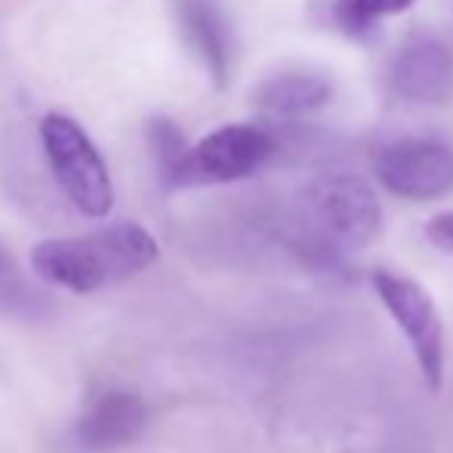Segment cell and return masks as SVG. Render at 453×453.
<instances>
[{"label":"cell","mask_w":453,"mask_h":453,"mask_svg":"<svg viewBox=\"0 0 453 453\" xmlns=\"http://www.w3.org/2000/svg\"><path fill=\"white\" fill-rule=\"evenodd\" d=\"M157 241L136 222H114L78 238H53L31 250V265L47 284L93 293L120 284L157 263Z\"/></svg>","instance_id":"6da1fadb"},{"label":"cell","mask_w":453,"mask_h":453,"mask_svg":"<svg viewBox=\"0 0 453 453\" xmlns=\"http://www.w3.org/2000/svg\"><path fill=\"white\" fill-rule=\"evenodd\" d=\"M303 222L321 247L355 253L380 234L382 207L376 191L358 176L330 173L303 191Z\"/></svg>","instance_id":"7a4b0ae2"},{"label":"cell","mask_w":453,"mask_h":453,"mask_svg":"<svg viewBox=\"0 0 453 453\" xmlns=\"http://www.w3.org/2000/svg\"><path fill=\"white\" fill-rule=\"evenodd\" d=\"M41 142L50 170H53L59 188L68 195V201L93 219L111 213V176H108L105 161H102L93 139L84 133V127L68 114L50 111L41 120Z\"/></svg>","instance_id":"3957f363"},{"label":"cell","mask_w":453,"mask_h":453,"mask_svg":"<svg viewBox=\"0 0 453 453\" xmlns=\"http://www.w3.org/2000/svg\"><path fill=\"white\" fill-rule=\"evenodd\" d=\"M373 290L386 305L388 318L398 324L413 358L432 392L444 386V367H448V340H444V321L438 315L432 296L413 278L398 272H373Z\"/></svg>","instance_id":"277c9868"},{"label":"cell","mask_w":453,"mask_h":453,"mask_svg":"<svg viewBox=\"0 0 453 453\" xmlns=\"http://www.w3.org/2000/svg\"><path fill=\"white\" fill-rule=\"evenodd\" d=\"M274 139L257 124H226L207 133L201 142L188 145L167 185H222L238 182L263 170L272 157Z\"/></svg>","instance_id":"5b68a950"},{"label":"cell","mask_w":453,"mask_h":453,"mask_svg":"<svg viewBox=\"0 0 453 453\" xmlns=\"http://www.w3.org/2000/svg\"><path fill=\"white\" fill-rule=\"evenodd\" d=\"M376 180L407 201H435L453 191V149L438 139H398L380 149Z\"/></svg>","instance_id":"8992f818"},{"label":"cell","mask_w":453,"mask_h":453,"mask_svg":"<svg viewBox=\"0 0 453 453\" xmlns=\"http://www.w3.org/2000/svg\"><path fill=\"white\" fill-rule=\"evenodd\" d=\"M388 84L407 102L444 105L453 96V50L438 37L404 43L388 65Z\"/></svg>","instance_id":"52a82bcc"},{"label":"cell","mask_w":453,"mask_h":453,"mask_svg":"<svg viewBox=\"0 0 453 453\" xmlns=\"http://www.w3.org/2000/svg\"><path fill=\"white\" fill-rule=\"evenodd\" d=\"M149 404L136 392H105L78 423V441L87 450H114L136 441L149 429Z\"/></svg>","instance_id":"ba28073f"},{"label":"cell","mask_w":453,"mask_h":453,"mask_svg":"<svg viewBox=\"0 0 453 453\" xmlns=\"http://www.w3.org/2000/svg\"><path fill=\"white\" fill-rule=\"evenodd\" d=\"M180 19L188 43L216 84H226L232 65V35L213 0H180Z\"/></svg>","instance_id":"9c48e42d"},{"label":"cell","mask_w":453,"mask_h":453,"mask_svg":"<svg viewBox=\"0 0 453 453\" xmlns=\"http://www.w3.org/2000/svg\"><path fill=\"white\" fill-rule=\"evenodd\" d=\"M330 96H334V87L321 74L284 72L263 81L253 93V102L278 118H303V114L321 111L330 102Z\"/></svg>","instance_id":"30bf717a"},{"label":"cell","mask_w":453,"mask_h":453,"mask_svg":"<svg viewBox=\"0 0 453 453\" xmlns=\"http://www.w3.org/2000/svg\"><path fill=\"white\" fill-rule=\"evenodd\" d=\"M43 309L47 299L25 280V274L0 244V311L16 318H41Z\"/></svg>","instance_id":"8fae6325"},{"label":"cell","mask_w":453,"mask_h":453,"mask_svg":"<svg viewBox=\"0 0 453 453\" xmlns=\"http://www.w3.org/2000/svg\"><path fill=\"white\" fill-rule=\"evenodd\" d=\"M407 6H413V0H336L334 16L346 35H367L382 19L398 16Z\"/></svg>","instance_id":"7c38bea8"},{"label":"cell","mask_w":453,"mask_h":453,"mask_svg":"<svg viewBox=\"0 0 453 453\" xmlns=\"http://www.w3.org/2000/svg\"><path fill=\"white\" fill-rule=\"evenodd\" d=\"M149 139H151V149H155L161 176L167 180V176L173 173L176 164H180V157L185 155L188 142H185V136L176 130V124H170V120H155L149 130Z\"/></svg>","instance_id":"4fadbf2b"},{"label":"cell","mask_w":453,"mask_h":453,"mask_svg":"<svg viewBox=\"0 0 453 453\" xmlns=\"http://www.w3.org/2000/svg\"><path fill=\"white\" fill-rule=\"evenodd\" d=\"M426 238L444 253H453V213H438L426 222Z\"/></svg>","instance_id":"5bb4252c"}]
</instances>
